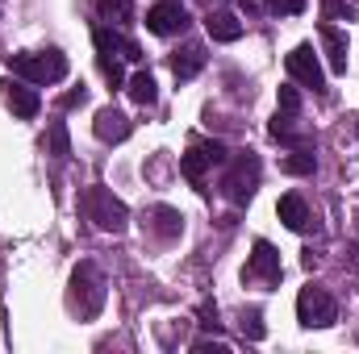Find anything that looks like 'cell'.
<instances>
[{
    "mask_svg": "<svg viewBox=\"0 0 359 354\" xmlns=\"http://www.w3.org/2000/svg\"><path fill=\"white\" fill-rule=\"evenodd\" d=\"M104 275H100V267L96 263H80L72 271V288H67V304H72V313H80L84 321L92 317H100V309H104Z\"/></svg>",
    "mask_w": 359,
    "mask_h": 354,
    "instance_id": "cell-1",
    "label": "cell"
},
{
    "mask_svg": "<svg viewBox=\"0 0 359 354\" xmlns=\"http://www.w3.org/2000/svg\"><path fill=\"white\" fill-rule=\"evenodd\" d=\"M8 67H13V76H21L29 84H59V80H67V59L59 50H21V55L8 59Z\"/></svg>",
    "mask_w": 359,
    "mask_h": 354,
    "instance_id": "cell-2",
    "label": "cell"
},
{
    "mask_svg": "<svg viewBox=\"0 0 359 354\" xmlns=\"http://www.w3.org/2000/svg\"><path fill=\"white\" fill-rule=\"evenodd\" d=\"M80 208L88 213V221H96V229H104V234H121L126 221H130V208L109 187H100V183H92L88 192L80 196Z\"/></svg>",
    "mask_w": 359,
    "mask_h": 354,
    "instance_id": "cell-3",
    "label": "cell"
},
{
    "mask_svg": "<svg viewBox=\"0 0 359 354\" xmlns=\"http://www.w3.org/2000/svg\"><path fill=\"white\" fill-rule=\"evenodd\" d=\"M92 42H96V63H100V71H104V80L113 84V88H121V63L117 59H142V50L130 42V38H121V34H113V29H96L92 34Z\"/></svg>",
    "mask_w": 359,
    "mask_h": 354,
    "instance_id": "cell-4",
    "label": "cell"
},
{
    "mask_svg": "<svg viewBox=\"0 0 359 354\" xmlns=\"http://www.w3.org/2000/svg\"><path fill=\"white\" fill-rule=\"evenodd\" d=\"M255 187H259V155L243 150V155L230 159V171L222 176V192H226L230 204H247L255 196Z\"/></svg>",
    "mask_w": 359,
    "mask_h": 354,
    "instance_id": "cell-5",
    "label": "cell"
},
{
    "mask_svg": "<svg viewBox=\"0 0 359 354\" xmlns=\"http://www.w3.org/2000/svg\"><path fill=\"white\" fill-rule=\"evenodd\" d=\"M297 321H301L305 330H326V325H334V321H339L334 296H330L326 288H318V283L301 288V296H297Z\"/></svg>",
    "mask_w": 359,
    "mask_h": 354,
    "instance_id": "cell-6",
    "label": "cell"
},
{
    "mask_svg": "<svg viewBox=\"0 0 359 354\" xmlns=\"http://www.w3.org/2000/svg\"><path fill=\"white\" fill-rule=\"evenodd\" d=\"M288 76H292L297 84L313 88L318 96H326V76H322V63H318V55H313L309 42L292 46V55H288Z\"/></svg>",
    "mask_w": 359,
    "mask_h": 354,
    "instance_id": "cell-7",
    "label": "cell"
},
{
    "mask_svg": "<svg viewBox=\"0 0 359 354\" xmlns=\"http://www.w3.org/2000/svg\"><path fill=\"white\" fill-rule=\"evenodd\" d=\"M0 96H4V104H8L21 121L38 117V108H42V96L34 92L29 80H21V76H17V80H4V84H0Z\"/></svg>",
    "mask_w": 359,
    "mask_h": 354,
    "instance_id": "cell-8",
    "label": "cell"
},
{
    "mask_svg": "<svg viewBox=\"0 0 359 354\" xmlns=\"http://www.w3.org/2000/svg\"><path fill=\"white\" fill-rule=\"evenodd\" d=\"M280 275H284V267H280V250L271 246V242H255L251 246V263H247V279H259V283H280Z\"/></svg>",
    "mask_w": 359,
    "mask_h": 354,
    "instance_id": "cell-9",
    "label": "cell"
},
{
    "mask_svg": "<svg viewBox=\"0 0 359 354\" xmlns=\"http://www.w3.org/2000/svg\"><path fill=\"white\" fill-rule=\"evenodd\" d=\"M147 29L159 34V38L184 34V29H188V13H184V4H176V0H159V4L147 13Z\"/></svg>",
    "mask_w": 359,
    "mask_h": 354,
    "instance_id": "cell-10",
    "label": "cell"
},
{
    "mask_svg": "<svg viewBox=\"0 0 359 354\" xmlns=\"http://www.w3.org/2000/svg\"><path fill=\"white\" fill-rule=\"evenodd\" d=\"M92 129H96V138H100V142H126V138H130V129H134V121H130L121 108H113V104H109V108H100V113H96Z\"/></svg>",
    "mask_w": 359,
    "mask_h": 354,
    "instance_id": "cell-11",
    "label": "cell"
},
{
    "mask_svg": "<svg viewBox=\"0 0 359 354\" xmlns=\"http://www.w3.org/2000/svg\"><path fill=\"white\" fill-rule=\"evenodd\" d=\"M318 38H322V46H326V63H330V71L347 76V34H343L339 25L322 21V25H318Z\"/></svg>",
    "mask_w": 359,
    "mask_h": 354,
    "instance_id": "cell-12",
    "label": "cell"
},
{
    "mask_svg": "<svg viewBox=\"0 0 359 354\" xmlns=\"http://www.w3.org/2000/svg\"><path fill=\"white\" fill-rule=\"evenodd\" d=\"M276 213H280V221L292 229V234H305L309 229V204L297 196V192H288V196H280V204H276Z\"/></svg>",
    "mask_w": 359,
    "mask_h": 354,
    "instance_id": "cell-13",
    "label": "cell"
},
{
    "mask_svg": "<svg viewBox=\"0 0 359 354\" xmlns=\"http://www.w3.org/2000/svg\"><path fill=\"white\" fill-rule=\"evenodd\" d=\"M205 29H209L213 42H238L243 38V21L234 13H209L205 17Z\"/></svg>",
    "mask_w": 359,
    "mask_h": 354,
    "instance_id": "cell-14",
    "label": "cell"
},
{
    "mask_svg": "<svg viewBox=\"0 0 359 354\" xmlns=\"http://www.w3.org/2000/svg\"><path fill=\"white\" fill-rule=\"evenodd\" d=\"M126 92H130V100H134V104H142V108H151V104L159 100V84H155V76H151V71H134V76H130V84H126Z\"/></svg>",
    "mask_w": 359,
    "mask_h": 354,
    "instance_id": "cell-15",
    "label": "cell"
},
{
    "mask_svg": "<svg viewBox=\"0 0 359 354\" xmlns=\"http://www.w3.org/2000/svg\"><path fill=\"white\" fill-rule=\"evenodd\" d=\"M201 67H205V50H201V46H184V50L172 55V76H176V80H192Z\"/></svg>",
    "mask_w": 359,
    "mask_h": 354,
    "instance_id": "cell-16",
    "label": "cell"
},
{
    "mask_svg": "<svg viewBox=\"0 0 359 354\" xmlns=\"http://www.w3.org/2000/svg\"><path fill=\"white\" fill-rule=\"evenodd\" d=\"M151 217H155V234H159L163 242H172V238H180V234H184V213H180V208H172V204H159Z\"/></svg>",
    "mask_w": 359,
    "mask_h": 354,
    "instance_id": "cell-17",
    "label": "cell"
},
{
    "mask_svg": "<svg viewBox=\"0 0 359 354\" xmlns=\"http://www.w3.org/2000/svg\"><path fill=\"white\" fill-rule=\"evenodd\" d=\"M268 134L276 138V142H284V146H309V138H301V134H292V113H276L268 125Z\"/></svg>",
    "mask_w": 359,
    "mask_h": 354,
    "instance_id": "cell-18",
    "label": "cell"
},
{
    "mask_svg": "<svg viewBox=\"0 0 359 354\" xmlns=\"http://www.w3.org/2000/svg\"><path fill=\"white\" fill-rule=\"evenodd\" d=\"M313 167H318L313 146H297V150L280 163V171H284V176H313Z\"/></svg>",
    "mask_w": 359,
    "mask_h": 354,
    "instance_id": "cell-19",
    "label": "cell"
},
{
    "mask_svg": "<svg viewBox=\"0 0 359 354\" xmlns=\"http://www.w3.org/2000/svg\"><path fill=\"white\" fill-rule=\"evenodd\" d=\"M205 167H209V159H205V150H201V146H192V150H184V155H180V171H184V179H192L196 187L205 183Z\"/></svg>",
    "mask_w": 359,
    "mask_h": 354,
    "instance_id": "cell-20",
    "label": "cell"
},
{
    "mask_svg": "<svg viewBox=\"0 0 359 354\" xmlns=\"http://www.w3.org/2000/svg\"><path fill=\"white\" fill-rule=\"evenodd\" d=\"M46 146H50L55 159H67V155H72V138H67V125H63V121H50V129H46Z\"/></svg>",
    "mask_w": 359,
    "mask_h": 354,
    "instance_id": "cell-21",
    "label": "cell"
},
{
    "mask_svg": "<svg viewBox=\"0 0 359 354\" xmlns=\"http://www.w3.org/2000/svg\"><path fill=\"white\" fill-rule=\"evenodd\" d=\"M96 13L104 21H130L134 17V0H96Z\"/></svg>",
    "mask_w": 359,
    "mask_h": 354,
    "instance_id": "cell-22",
    "label": "cell"
},
{
    "mask_svg": "<svg viewBox=\"0 0 359 354\" xmlns=\"http://www.w3.org/2000/svg\"><path fill=\"white\" fill-rule=\"evenodd\" d=\"M264 334H268V330H264V313H259V309H247V313H243V338H247V342H259Z\"/></svg>",
    "mask_w": 359,
    "mask_h": 354,
    "instance_id": "cell-23",
    "label": "cell"
},
{
    "mask_svg": "<svg viewBox=\"0 0 359 354\" xmlns=\"http://www.w3.org/2000/svg\"><path fill=\"white\" fill-rule=\"evenodd\" d=\"M201 150H205L209 167H213V163H230V150H226V142H217V138H213V142H201Z\"/></svg>",
    "mask_w": 359,
    "mask_h": 354,
    "instance_id": "cell-24",
    "label": "cell"
},
{
    "mask_svg": "<svg viewBox=\"0 0 359 354\" xmlns=\"http://www.w3.org/2000/svg\"><path fill=\"white\" fill-rule=\"evenodd\" d=\"M301 108V92L292 88V84H284L280 88V113H297Z\"/></svg>",
    "mask_w": 359,
    "mask_h": 354,
    "instance_id": "cell-25",
    "label": "cell"
},
{
    "mask_svg": "<svg viewBox=\"0 0 359 354\" xmlns=\"http://www.w3.org/2000/svg\"><path fill=\"white\" fill-rule=\"evenodd\" d=\"M264 8H271V13H301L305 0H264Z\"/></svg>",
    "mask_w": 359,
    "mask_h": 354,
    "instance_id": "cell-26",
    "label": "cell"
},
{
    "mask_svg": "<svg viewBox=\"0 0 359 354\" xmlns=\"http://www.w3.org/2000/svg\"><path fill=\"white\" fill-rule=\"evenodd\" d=\"M322 8H326V17H347L351 21V4L347 0H322Z\"/></svg>",
    "mask_w": 359,
    "mask_h": 354,
    "instance_id": "cell-27",
    "label": "cell"
},
{
    "mask_svg": "<svg viewBox=\"0 0 359 354\" xmlns=\"http://www.w3.org/2000/svg\"><path fill=\"white\" fill-rule=\"evenodd\" d=\"M201 325H205V330H213V334H217V304H209V300H205V304H201Z\"/></svg>",
    "mask_w": 359,
    "mask_h": 354,
    "instance_id": "cell-28",
    "label": "cell"
},
{
    "mask_svg": "<svg viewBox=\"0 0 359 354\" xmlns=\"http://www.w3.org/2000/svg\"><path fill=\"white\" fill-rule=\"evenodd\" d=\"M84 100H88V92H84V84H80V88H72L67 96H63V108H80Z\"/></svg>",
    "mask_w": 359,
    "mask_h": 354,
    "instance_id": "cell-29",
    "label": "cell"
},
{
    "mask_svg": "<svg viewBox=\"0 0 359 354\" xmlns=\"http://www.w3.org/2000/svg\"><path fill=\"white\" fill-rule=\"evenodd\" d=\"M351 263L359 267V242H355V246H351Z\"/></svg>",
    "mask_w": 359,
    "mask_h": 354,
    "instance_id": "cell-30",
    "label": "cell"
},
{
    "mask_svg": "<svg viewBox=\"0 0 359 354\" xmlns=\"http://www.w3.org/2000/svg\"><path fill=\"white\" fill-rule=\"evenodd\" d=\"M355 134H359V125H355Z\"/></svg>",
    "mask_w": 359,
    "mask_h": 354,
    "instance_id": "cell-31",
    "label": "cell"
}]
</instances>
